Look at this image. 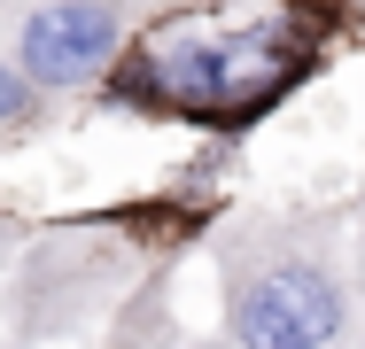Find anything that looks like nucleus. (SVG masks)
<instances>
[{
    "label": "nucleus",
    "instance_id": "nucleus-1",
    "mask_svg": "<svg viewBox=\"0 0 365 349\" xmlns=\"http://www.w3.org/2000/svg\"><path fill=\"white\" fill-rule=\"evenodd\" d=\"M218 318L233 349H358V279L327 217H241L218 233Z\"/></svg>",
    "mask_w": 365,
    "mask_h": 349
},
{
    "label": "nucleus",
    "instance_id": "nucleus-3",
    "mask_svg": "<svg viewBox=\"0 0 365 349\" xmlns=\"http://www.w3.org/2000/svg\"><path fill=\"white\" fill-rule=\"evenodd\" d=\"M117 47H125L117 0H39L16 24V63L31 85H86L117 63Z\"/></svg>",
    "mask_w": 365,
    "mask_h": 349
},
{
    "label": "nucleus",
    "instance_id": "nucleus-4",
    "mask_svg": "<svg viewBox=\"0 0 365 349\" xmlns=\"http://www.w3.org/2000/svg\"><path fill=\"white\" fill-rule=\"evenodd\" d=\"M31 117V78L24 63H0V125H24Z\"/></svg>",
    "mask_w": 365,
    "mask_h": 349
},
{
    "label": "nucleus",
    "instance_id": "nucleus-5",
    "mask_svg": "<svg viewBox=\"0 0 365 349\" xmlns=\"http://www.w3.org/2000/svg\"><path fill=\"white\" fill-rule=\"evenodd\" d=\"M350 279H358V311H365V225H358V264H350Z\"/></svg>",
    "mask_w": 365,
    "mask_h": 349
},
{
    "label": "nucleus",
    "instance_id": "nucleus-2",
    "mask_svg": "<svg viewBox=\"0 0 365 349\" xmlns=\"http://www.w3.org/2000/svg\"><path fill=\"white\" fill-rule=\"evenodd\" d=\"M303 70L295 24H233V31H155L133 63V93H155L187 117H249Z\"/></svg>",
    "mask_w": 365,
    "mask_h": 349
}]
</instances>
